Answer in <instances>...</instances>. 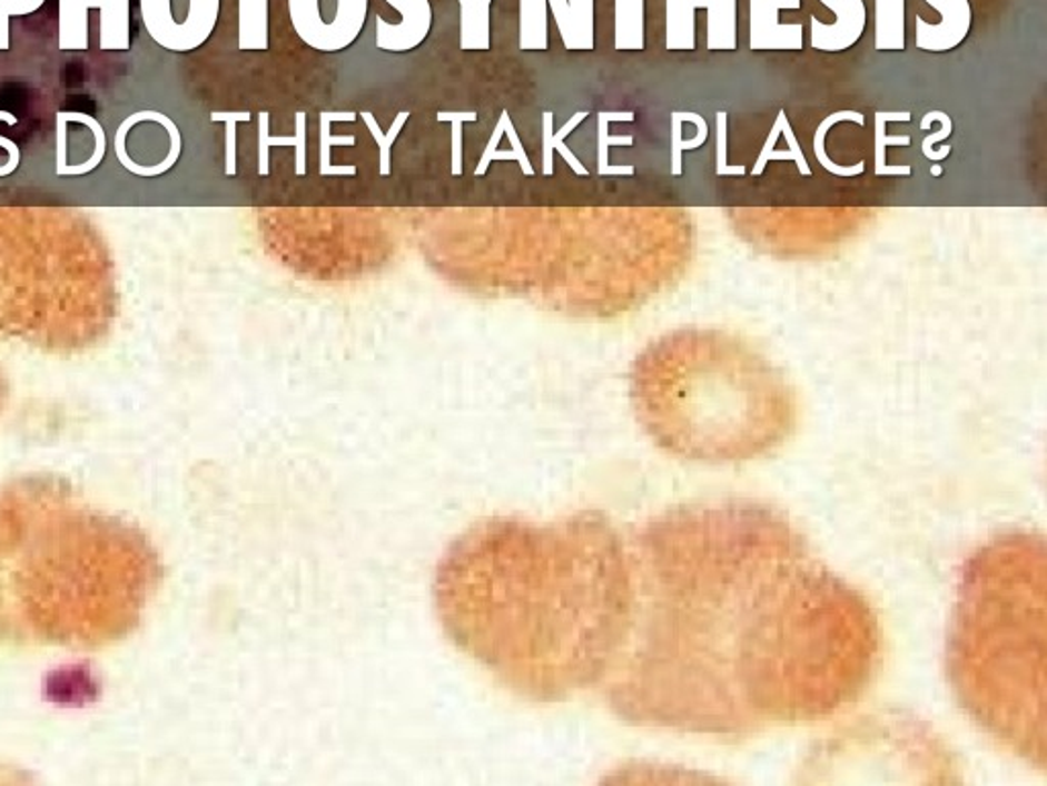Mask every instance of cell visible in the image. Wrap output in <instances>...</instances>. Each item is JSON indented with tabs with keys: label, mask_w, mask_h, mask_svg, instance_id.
Masks as SVG:
<instances>
[{
	"label": "cell",
	"mask_w": 1047,
	"mask_h": 786,
	"mask_svg": "<svg viewBox=\"0 0 1047 786\" xmlns=\"http://www.w3.org/2000/svg\"><path fill=\"white\" fill-rule=\"evenodd\" d=\"M634 615L600 686L620 721L749 737L856 705L882 660L870 600L778 508H669L631 539Z\"/></svg>",
	"instance_id": "1"
},
{
	"label": "cell",
	"mask_w": 1047,
	"mask_h": 786,
	"mask_svg": "<svg viewBox=\"0 0 1047 786\" xmlns=\"http://www.w3.org/2000/svg\"><path fill=\"white\" fill-rule=\"evenodd\" d=\"M434 609L453 646L507 692L567 703L600 690L629 641V541L597 510L480 520L442 553Z\"/></svg>",
	"instance_id": "2"
},
{
	"label": "cell",
	"mask_w": 1047,
	"mask_h": 786,
	"mask_svg": "<svg viewBox=\"0 0 1047 786\" xmlns=\"http://www.w3.org/2000/svg\"><path fill=\"white\" fill-rule=\"evenodd\" d=\"M160 578L146 537L72 504L50 483L0 498V621L60 643L126 635Z\"/></svg>",
	"instance_id": "3"
},
{
	"label": "cell",
	"mask_w": 1047,
	"mask_h": 786,
	"mask_svg": "<svg viewBox=\"0 0 1047 786\" xmlns=\"http://www.w3.org/2000/svg\"><path fill=\"white\" fill-rule=\"evenodd\" d=\"M947 680L1000 748L1047 768L1046 537L1007 531L964 563L949 622Z\"/></svg>",
	"instance_id": "4"
},
{
	"label": "cell",
	"mask_w": 1047,
	"mask_h": 786,
	"mask_svg": "<svg viewBox=\"0 0 1047 786\" xmlns=\"http://www.w3.org/2000/svg\"><path fill=\"white\" fill-rule=\"evenodd\" d=\"M636 420L668 455L734 465L771 455L796 429L786 381L763 356L719 332L653 344L632 375Z\"/></svg>",
	"instance_id": "5"
},
{
	"label": "cell",
	"mask_w": 1047,
	"mask_h": 786,
	"mask_svg": "<svg viewBox=\"0 0 1047 786\" xmlns=\"http://www.w3.org/2000/svg\"><path fill=\"white\" fill-rule=\"evenodd\" d=\"M708 140V124L702 115L673 114V144H671V173L682 175L683 150H695Z\"/></svg>",
	"instance_id": "6"
},
{
	"label": "cell",
	"mask_w": 1047,
	"mask_h": 786,
	"mask_svg": "<svg viewBox=\"0 0 1047 786\" xmlns=\"http://www.w3.org/2000/svg\"><path fill=\"white\" fill-rule=\"evenodd\" d=\"M839 121H856L859 126H863V115L856 114V111H839V114L829 115L822 124H820L819 129H817V136H814V156L819 160V165L833 173L837 177H858L863 170H866V163L859 160L858 165L853 166H841L834 165L833 160L827 156V148H824V138H827V131L839 124Z\"/></svg>",
	"instance_id": "7"
},
{
	"label": "cell",
	"mask_w": 1047,
	"mask_h": 786,
	"mask_svg": "<svg viewBox=\"0 0 1047 786\" xmlns=\"http://www.w3.org/2000/svg\"><path fill=\"white\" fill-rule=\"evenodd\" d=\"M910 114H878L876 115V177L882 175H902L909 177L912 173L910 166L886 165V146H910L909 136H886L883 126L886 121H909Z\"/></svg>",
	"instance_id": "8"
},
{
	"label": "cell",
	"mask_w": 1047,
	"mask_h": 786,
	"mask_svg": "<svg viewBox=\"0 0 1047 786\" xmlns=\"http://www.w3.org/2000/svg\"><path fill=\"white\" fill-rule=\"evenodd\" d=\"M583 119H585V114L573 115V119H569L567 126L563 127L556 136H553V129H551V126H553V115H544V175H551V173H553V150H555V148L559 153L563 154V158L567 160L569 166H571L577 175H590L587 168L581 166L580 160L563 146V138L567 136L573 127L577 126L580 121H583Z\"/></svg>",
	"instance_id": "9"
},
{
	"label": "cell",
	"mask_w": 1047,
	"mask_h": 786,
	"mask_svg": "<svg viewBox=\"0 0 1047 786\" xmlns=\"http://www.w3.org/2000/svg\"><path fill=\"white\" fill-rule=\"evenodd\" d=\"M266 115H263V131H260V175H268V150L275 146H295L297 148V175L302 177L305 173V117L297 115V136L295 138H268L266 134Z\"/></svg>",
	"instance_id": "10"
},
{
	"label": "cell",
	"mask_w": 1047,
	"mask_h": 786,
	"mask_svg": "<svg viewBox=\"0 0 1047 786\" xmlns=\"http://www.w3.org/2000/svg\"><path fill=\"white\" fill-rule=\"evenodd\" d=\"M363 119H365L366 126H368V129H371L373 138H375L377 144H379L381 175H389V153H392V144L395 141V138L399 136L402 127H404L405 121H407V115H397V117H395L392 131H389V136H387V138H383V134H381L379 126H377V121H375V117H373V115L365 114L363 115Z\"/></svg>",
	"instance_id": "11"
},
{
	"label": "cell",
	"mask_w": 1047,
	"mask_h": 786,
	"mask_svg": "<svg viewBox=\"0 0 1047 786\" xmlns=\"http://www.w3.org/2000/svg\"><path fill=\"white\" fill-rule=\"evenodd\" d=\"M771 160H794L796 165H798V170H800L804 177L812 175V170H810V166H808L807 156L802 154V148L798 146V141H794V144L790 146V150H786V153L771 150V153L759 154L758 163L753 166V175L759 177V175L763 173V168H766Z\"/></svg>",
	"instance_id": "12"
},
{
	"label": "cell",
	"mask_w": 1047,
	"mask_h": 786,
	"mask_svg": "<svg viewBox=\"0 0 1047 786\" xmlns=\"http://www.w3.org/2000/svg\"><path fill=\"white\" fill-rule=\"evenodd\" d=\"M717 124H719V129H717V138H719V148H717V175L719 177H727V175H744L747 168L744 166H731L727 163V114L717 115Z\"/></svg>",
	"instance_id": "13"
},
{
	"label": "cell",
	"mask_w": 1047,
	"mask_h": 786,
	"mask_svg": "<svg viewBox=\"0 0 1047 786\" xmlns=\"http://www.w3.org/2000/svg\"><path fill=\"white\" fill-rule=\"evenodd\" d=\"M0 121H7L9 126H17V124H19V115L0 109ZM0 148H4V150L9 153L7 165L0 166V177H9V175H13L14 170H17V166L21 163V150L17 148L14 141L7 140V138H2V136H0Z\"/></svg>",
	"instance_id": "14"
},
{
	"label": "cell",
	"mask_w": 1047,
	"mask_h": 786,
	"mask_svg": "<svg viewBox=\"0 0 1047 786\" xmlns=\"http://www.w3.org/2000/svg\"><path fill=\"white\" fill-rule=\"evenodd\" d=\"M510 158L520 163V166H522V173H524L526 177L534 175V168H532L531 163H529V158H526V153H524L522 144L517 146L514 153H495V150H490V148H487L485 154H483V158H481V163L480 166H477V170H475V175H477V177L483 175V173L487 170L490 163H493V160H510Z\"/></svg>",
	"instance_id": "15"
},
{
	"label": "cell",
	"mask_w": 1047,
	"mask_h": 786,
	"mask_svg": "<svg viewBox=\"0 0 1047 786\" xmlns=\"http://www.w3.org/2000/svg\"><path fill=\"white\" fill-rule=\"evenodd\" d=\"M612 119V115H602L600 117V158H597V170L600 175H610V168H608V146L610 144H626V146H632L631 136H624V138H610L608 136V121Z\"/></svg>",
	"instance_id": "16"
},
{
	"label": "cell",
	"mask_w": 1047,
	"mask_h": 786,
	"mask_svg": "<svg viewBox=\"0 0 1047 786\" xmlns=\"http://www.w3.org/2000/svg\"><path fill=\"white\" fill-rule=\"evenodd\" d=\"M214 121H228V173L229 177L236 175V136H234V129H236V124L240 119H248V114L241 115H221L215 114L211 115Z\"/></svg>",
	"instance_id": "17"
},
{
	"label": "cell",
	"mask_w": 1047,
	"mask_h": 786,
	"mask_svg": "<svg viewBox=\"0 0 1047 786\" xmlns=\"http://www.w3.org/2000/svg\"><path fill=\"white\" fill-rule=\"evenodd\" d=\"M442 119H451V124H453V150H455V154H453V175H461V146H463V124H465L467 119H473V117H471V115H468V117L467 115H451V117H446V115H442Z\"/></svg>",
	"instance_id": "18"
},
{
	"label": "cell",
	"mask_w": 1047,
	"mask_h": 786,
	"mask_svg": "<svg viewBox=\"0 0 1047 786\" xmlns=\"http://www.w3.org/2000/svg\"><path fill=\"white\" fill-rule=\"evenodd\" d=\"M931 114H934L935 119H939V121H941V126L944 127H941V131H937V134H934V136H927V138L922 140V153H927V150H929L934 144H937V141L949 138V136H951V129H954V126H951V119H949V115L944 114V111H931Z\"/></svg>",
	"instance_id": "19"
},
{
	"label": "cell",
	"mask_w": 1047,
	"mask_h": 786,
	"mask_svg": "<svg viewBox=\"0 0 1047 786\" xmlns=\"http://www.w3.org/2000/svg\"><path fill=\"white\" fill-rule=\"evenodd\" d=\"M97 109L95 101L90 97H70L68 99V105L63 102L62 111H68V114H82V115H92V111Z\"/></svg>",
	"instance_id": "20"
},
{
	"label": "cell",
	"mask_w": 1047,
	"mask_h": 786,
	"mask_svg": "<svg viewBox=\"0 0 1047 786\" xmlns=\"http://www.w3.org/2000/svg\"><path fill=\"white\" fill-rule=\"evenodd\" d=\"M62 80L63 87H77V85L82 82V68L77 66V63H68V66L63 68Z\"/></svg>",
	"instance_id": "21"
},
{
	"label": "cell",
	"mask_w": 1047,
	"mask_h": 786,
	"mask_svg": "<svg viewBox=\"0 0 1047 786\" xmlns=\"http://www.w3.org/2000/svg\"><path fill=\"white\" fill-rule=\"evenodd\" d=\"M931 173H934L935 177H939L944 170H941V166H934V168H931Z\"/></svg>",
	"instance_id": "22"
}]
</instances>
